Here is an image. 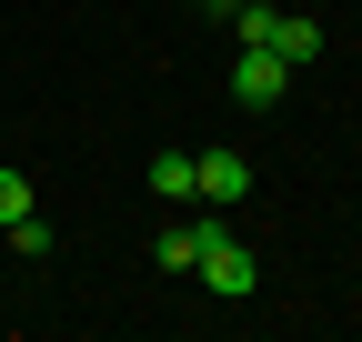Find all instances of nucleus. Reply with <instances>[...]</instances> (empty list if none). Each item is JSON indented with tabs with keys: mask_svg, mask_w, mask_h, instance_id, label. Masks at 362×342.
I'll return each instance as SVG.
<instances>
[{
	"mask_svg": "<svg viewBox=\"0 0 362 342\" xmlns=\"http://www.w3.org/2000/svg\"><path fill=\"white\" fill-rule=\"evenodd\" d=\"M242 40H252V51H272V61H282V71H312V61H322V20H312V11H282V0H242Z\"/></svg>",
	"mask_w": 362,
	"mask_h": 342,
	"instance_id": "nucleus-1",
	"label": "nucleus"
},
{
	"mask_svg": "<svg viewBox=\"0 0 362 342\" xmlns=\"http://www.w3.org/2000/svg\"><path fill=\"white\" fill-rule=\"evenodd\" d=\"M192 272L221 292V302H252V292H262V262H252V242H232L221 222H202V252H192Z\"/></svg>",
	"mask_w": 362,
	"mask_h": 342,
	"instance_id": "nucleus-2",
	"label": "nucleus"
},
{
	"mask_svg": "<svg viewBox=\"0 0 362 342\" xmlns=\"http://www.w3.org/2000/svg\"><path fill=\"white\" fill-rule=\"evenodd\" d=\"M242 191H252V161H242V151H192V201L232 211Z\"/></svg>",
	"mask_w": 362,
	"mask_h": 342,
	"instance_id": "nucleus-3",
	"label": "nucleus"
},
{
	"mask_svg": "<svg viewBox=\"0 0 362 342\" xmlns=\"http://www.w3.org/2000/svg\"><path fill=\"white\" fill-rule=\"evenodd\" d=\"M282 91H292V71L272 61V51H252V40H242V51H232V101H242V111H272Z\"/></svg>",
	"mask_w": 362,
	"mask_h": 342,
	"instance_id": "nucleus-4",
	"label": "nucleus"
},
{
	"mask_svg": "<svg viewBox=\"0 0 362 342\" xmlns=\"http://www.w3.org/2000/svg\"><path fill=\"white\" fill-rule=\"evenodd\" d=\"M141 182H151L161 201H192V151H151V161H141Z\"/></svg>",
	"mask_w": 362,
	"mask_h": 342,
	"instance_id": "nucleus-5",
	"label": "nucleus"
},
{
	"mask_svg": "<svg viewBox=\"0 0 362 342\" xmlns=\"http://www.w3.org/2000/svg\"><path fill=\"white\" fill-rule=\"evenodd\" d=\"M192 252H202V222H171V232L151 242V262H161V272H192Z\"/></svg>",
	"mask_w": 362,
	"mask_h": 342,
	"instance_id": "nucleus-6",
	"label": "nucleus"
},
{
	"mask_svg": "<svg viewBox=\"0 0 362 342\" xmlns=\"http://www.w3.org/2000/svg\"><path fill=\"white\" fill-rule=\"evenodd\" d=\"M21 211H30V171H0V232L21 222Z\"/></svg>",
	"mask_w": 362,
	"mask_h": 342,
	"instance_id": "nucleus-7",
	"label": "nucleus"
},
{
	"mask_svg": "<svg viewBox=\"0 0 362 342\" xmlns=\"http://www.w3.org/2000/svg\"><path fill=\"white\" fill-rule=\"evenodd\" d=\"M192 11H221V0H192Z\"/></svg>",
	"mask_w": 362,
	"mask_h": 342,
	"instance_id": "nucleus-8",
	"label": "nucleus"
},
{
	"mask_svg": "<svg viewBox=\"0 0 362 342\" xmlns=\"http://www.w3.org/2000/svg\"><path fill=\"white\" fill-rule=\"evenodd\" d=\"M221 11H242V0H221Z\"/></svg>",
	"mask_w": 362,
	"mask_h": 342,
	"instance_id": "nucleus-9",
	"label": "nucleus"
}]
</instances>
